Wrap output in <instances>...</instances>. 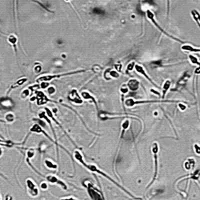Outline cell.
Returning a JSON list of instances; mask_svg holds the SVG:
<instances>
[{"label": "cell", "instance_id": "cell-22", "mask_svg": "<svg viewBox=\"0 0 200 200\" xmlns=\"http://www.w3.org/2000/svg\"><path fill=\"white\" fill-rule=\"evenodd\" d=\"M44 163H45V165H46V167L48 168V169H50V170H56L58 168V164L53 163L51 160H49V159L45 160Z\"/></svg>", "mask_w": 200, "mask_h": 200}, {"label": "cell", "instance_id": "cell-6", "mask_svg": "<svg viewBox=\"0 0 200 200\" xmlns=\"http://www.w3.org/2000/svg\"><path fill=\"white\" fill-rule=\"evenodd\" d=\"M83 186L86 188V190H87L88 194H89L90 198L93 200H98V199H104V197H103V194L101 193V192L98 191V189L96 187H94L93 184L91 183L90 181H88V180H85V181L83 182Z\"/></svg>", "mask_w": 200, "mask_h": 200}, {"label": "cell", "instance_id": "cell-10", "mask_svg": "<svg viewBox=\"0 0 200 200\" xmlns=\"http://www.w3.org/2000/svg\"><path fill=\"white\" fill-rule=\"evenodd\" d=\"M134 69H135V71L137 72L138 74H140V75H142L143 77H145L147 80H148L150 83L152 84V85H154L155 87H158L157 86V84L155 83V82L153 81V80L151 79V78L149 77L148 76V74H147V72L145 71V69H144V67H143L142 65H140V64H135V67H134Z\"/></svg>", "mask_w": 200, "mask_h": 200}, {"label": "cell", "instance_id": "cell-14", "mask_svg": "<svg viewBox=\"0 0 200 200\" xmlns=\"http://www.w3.org/2000/svg\"><path fill=\"white\" fill-rule=\"evenodd\" d=\"M36 95L37 96L35 98H36V100H38V101H37V104L38 105H44L45 103L49 102V101H52V100L48 99V98L40 91H36Z\"/></svg>", "mask_w": 200, "mask_h": 200}, {"label": "cell", "instance_id": "cell-23", "mask_svg": "<svg viewBox=\"0 0 200 200\" xmlns=\"http://www.w3.org/2000/svg\"><path fill=\"white\" fill-rule=\"evenodd\" d=\"M191 15H192V17H193L194 21L197 23V25L199 26V28H200V13L198 12L197 10L194 9V10L191 11Z\"/></svg>", "mask_w": 200, "mask_h": 200}, {"label": "cell", "instance_id": "cell-28", "mask_svg": "<svg viewBox=\"0 0 200 200\" xmlns=\"http://www.w3.org/2000/svg\"><path fill=\"white\" fill-rule=\"evenodd\" d=\"M120 91H121V93H122V96H123V95H125V94L128 93L129 88H128V86H127V84H126V85H123L122 87L120 88Z\"/></svg>", "mask_w": 200, "mask_h": 200}, {"label": "cell", "instance_id": "cell-12", "mask_svg": "<svg viewBox=\"0 0 200 200\" xmlns=\"http://www.w3.org/2000/svg\"><path fill=\"white\" fill-rule=\"evenodd\" d=\"M80 94H81V97L83 98V100H86V101H88V102L93 103V104L95 105L97 111H98V102H97V100L95 99V97H94V96L92 95V94L90 93L89 91H82Z\"/></svg>", "mask_w": 200, "mask_h": 200}, {"label": "cell", "instance_id": "cell-32", "mask_svg": "<svg viewBox=\"0 0 200 200\" xmlns=\"http://www.w3.org/2000/svg\"><path fill=\"white\" fill-rule=\"evenodd\" d=\"M47 183H48V182H44V181L41 182V184H40V188H41V189H42V190H46L47 188H48V184H47Z\"/></svg>", "mask_w": 200, "mask_h": 200}, {"label": "cell", "instance_id": "cell-41", "mask_svg": "<svg viewBox=\"0 0 200 200\" xmlns=\"http://www.w3.org/2000/svg\"><path fill=\"white\" fill-rule=\"evenodd\" d=\"M0 199H1V197H0Z\"/></svg>", "mask_w": 200, "mask_h": 200}, {"label": "cell", "instance_id": "cell-7", "mask_svg": "<svg viewBox=\"0 0 200 200\" xmlns=\"http://www.w3.org/2000/svg\"><path fill=\"white\" fill-rule=\"evenodd\" d=\"M67 100L77 105H81L83 103V98L81 97V94L78 93L76 89H72L71 91H69L67 95Z\"/></svg>", "mask_w": 200, "mask_h": 200}, {"label": "cell", "instance_id": "cell-11", "mask_svg": "<svg viewBox=\"0 0 200 200\" xmlns=\"http://www.w3.org/2000/svg\"><path fill=\"white\" fill-rule=\"evenodd\" d=\"M44 108H45V112H46L47 116H48V117H50V118H51V119H52V120H53V121H54V122H55V123H56V124H57V126H59V127H60V128H61V130H62V131H63V133H65V134H66V136H67V137H68V138H69V140H71V141H72V143H73V144H74V145H75V147H76V148H78V146H77V145H76V144H75V142H74V141H73V140H72V139H71V137H70V136H69V135H68V134H67V132H66V131H65V130H64V128H63V127H62V126H61V124H60V123H59V122H58V121H57V120H56V119H55V118H54V116H53V114H52L51 110H50V109H49V108H48V107H44Z\"/></svg>", "mask_w": 200, "mask_h": 200}, {"label": "cell", "instance_id": "cell-13", "mask_svg": "<svg viewBox=\"0 0 200 200\" xmlns=\"http://www.w3.org/2000/svg\"><path fill=\"white\" fill-rule=\"evenodd\" d=\"M190 78V74L188 72H184L183 75L179 78V80L177 81L176 83V88L174 90H177V89H180L181 87H183L184 85L186 84V82L188 81V79Z\"/></svg>", "mask_w": 200, "mask_h": 200}, {"label": "cell", "instance_id": "cell-8", "mask_svg": "<svg viewBox=\"0 0 200 200\" xmlns=\"http://www.w3.org/2000/svg\"><path fill=\"white\" fill-rule=\"evenodd\" d=\"M26 186H27V188H28V193L30 194L32 197L38 196V194H39L38 188H37L36 184L34 183V181H33L32 179L28 178V179L26 180Z\"/></svg>", "mask_w": 200, "mask_h": 200}, {"label": "cell", "instance_id": "cell-15", "mask_svg": "<svg viewBox=\"0 0 200 200\" xmlns=\"http://www.w3.org/2000/svg\"><path fill=\"white\" fill-rule=\"evenodd\" d=\"M139 85H140V83H139V81L137 79H135V78H132V79H130L128 82H127V86H128L129 90L130 91H137V90L139 89Z\"/></svg>", "mask_w": 200, "mask_h": 200}, {"label": "cell", "instance_id": "cell-40", "mask_svg": "<svg viewBox=\"0 0 200 200\" xmlns=\"http://www.w3.org/2000/svg\"><path fill=\"white\" fill-rule=\"evenodd\" d=\"M66 2H69V1H71V0H65Z\"/></svg>", "mask_w": 200, "mask_h": 200}, {"label": "cell", "instance_id": "cell-4", "mask_svg": "<svg viewBox=\"0 0 200 200\" xmlns=\"http://www.w3.org/2000/svg\"><path fill=\"white\" fill-rule=\"evenodd\" d=\"M151 152H152V155H153V159H154V175H153V177H152V181L149 183L147 188L154 183V181L156 180V177H157V175H158V153H159V145H158L157 142L152 143Z\"/></svg>", "mask_w": 200, "mask_h": 200}, {"label": "cell", "instance_id": "cell-34", "mask_svg": "<svg viewBox=\"0 0 200 200\" xmlns=\"http://www.w3.org/2000/svg\"><path fill=\"white\" fill-rule=\"evenodd\" d=\"M48 85H49V84H48V82H47V81H42L40 83V87L42 88V89H43V88L48 87Z\"/></svg>", "mask_w": 200, "mask_h": 200}, {"label": "cell", "instance_id": "cell-37", "mask_svg": "<svg viewBox=\"0 0 200 200\" xmlns=\"http://www.w3.org/2000/svg\"><path fill=\"white\" fill-rule=\"evenodd\" d=\"M34 71L36 72V73H39V72L41 71V66H36V67L34 68Z\"/></svg>", "mask_w": 200, "mask_h": 200}, {"label": "cell", "instance_id": "cell-36", "mask_svg": "<svg viewBox=\"0 0 200 200\" xmlns=\"http://www.w3.org/2000/svg\"><path fill=\"white\" fill-rule=\"evenodd\" d=\"M150 91H151V92H152V93H155V94H156V95H157V96H159V97H161V94H160V93H159V92H158V91H157V90H154V89H151V90H150Z\"/></svg>", "mask_w": 200, "mask_h": 200}, {"label": "cell", "instance_id": "cell-19", "mask_svg": "<svg viewBox=\"0 0 200 200\" xmlns=\"http://www.w3.org/2000/svg\"><path fill=\"white\" fill-rule=\"evenodd\" d=\"M7 40H8V43L11 45V46H13V48H14L15 52H17V48H16V44L17 42H18V38H17V36L15 34H10L8 36V38H7Z\"/></svg>", "mask_w": 200, "mask_h": 200}, {"label": "cell", "instance_id": "cell-39", "mask_svg": "<svg viewBox=\"0 0 200 200\" xmlns=\"http://www.w3.org/2000/svg\"><path fill=\"white\" fill-rule=\"evenodd\" d=\"M2 155V149H1V147H0V156Z\"/></svg>", "mask_w": 200, "mask_h": 200}, {"label": "cell", "instance_id": "cell-21", "mask_svg": "<svg viewBox=\"0 0 200 200\" xmlns=\"http://www.w3.org/2000/svg\"><path fill=\"white\" fill-rule=\"evenodd\" d=\"M129 126H130V119L129 118H126L124 121L122 122V125H121V137H123V135H124L125 131L127 130V129L129 128Z\"/></svg>", "mask_w": 200, "mask_h": 200}, {"label": "cell", "instance_id": "cell-1", "mask_svg": "<svg viewBox=\"0 0 200 200\" xmlns=\"http://www.w3.org/2000/svg\"><path fill=\"white\" fill-rule=\"evenodd\" d=\"M74 157H75V159L77 160V161L79 162L80 164H82V165H83L84 167H85V168H87V169L89 170V171L93 172V173H97V174H100V175H101V176H103V177L107 178V179H108L109 181H111V182H112V183H114L115 185H116V186H117V187H118V188H120L121 190H123V191H124L125 193L127 194V195H129V196H130V197H132V198H135V199H136V197H135V196H133L132 194L130 193V192H129V191H127V190L125 189V188L123 187V186H121L120 184H118V183H117L116 181H114V180H113L112 178H111V177H110V176H109V175H107V174L105 173V172L101 171V170H100L99 168L97 167V166H95V165H94V164H87V163H85V162H84V160H83V157H82V155H81V153H80V152L78 151V150H75V151H74Z\"/></svg>", "mask_w": 200, "mask_h": 200}, {"label": "cell", "instance_id": "cell-30", "mask_svg": "<svg viewBox=\"0 0 200 200\" xmlns=\"http://www.w3.org/2000/svg\"><path fill=\"white\" fill-rule=\"evenodd\" d=\"M56 91V88L54 87V86H50V87H48V94L49 95H52V94H54Z\"/></svg>", "mask_w": 200, "mask_h": 200}, {"label": "cell", "instance_id": "cell-24", "mask_svg": "<svg viewBox=\"0 0 200 200\" xmlns=\"http://www.w3.org/2000/svg\"><path fill=\"white\" fill-rule=\"evenodd\" d=\"M5 120H6V122H8V123L14 122V120H15V115L13 114V113H7V114L5 115Z\"/></svg>", "mask_w": 200, "mask_h": 200}, {"label": "cell", "instance_id": "cell-38", "mask_svg": "<svg viewBox=\"0 0 200 200\" xmlns=\"http://www.w3.org/2000/svg\"><path fill=\"white\" fill-rule=\"evenodd\" d=\"M61 199H77V198H75V197H63V198H61Z\"/></svg>", "mask_w": 200, "mask_h": 200}, {"label": "cell", "instance_id": "cell-5", "mask_svg": "<svg viewBox=\"0 0 200 200\" xmlns=\"http://www.w3.org/2000/svg\"><path fill=\"white\" fill-rule=\"evenodd\" d=\"M146 16H147V18H148V20L150 21V22L152 23V24L154 25V26L156 27V28L158 29V30L160 31V32H162V34H164L165 36H167V37H169V38H171V39H173V40H175V41H178V42H180V43H184L182 40H180V39H178V38H176V37H174V36H172L171 34H169V33H167L165 30H163L162 29V27L160 26L159 24H158L157 22H156V19H155V15H154V13L152 12L151 10H147L146 11Z\"/></svg>", "mask_w": 200, "mask_h": 200}, {"label": "cell", "instance_id": "cell-9", "mask_svg": "<svg viewBox=\"0 0 200 200\" xmlns=\"http://www.w3.org/2000/svg\"><path fill=\"white\" fill-rule=\"evenodd\" d=\"M45 178H46V180H47V182H48V183L56 184V185L60 186V187H61L63 190H67L68 189L67 185H66V184L64 183L63 181H61L60 179H58L56 176H54V175H47Z\"/></svg>", "mask_w": 200, "mask_h": 200}, {"label": "cell", "instance_id": "cell-31", "mask_svg": "<svg viewBox=\"0 0 200 200\" xmlns=\"http://www.w3.org/2000/svg\"><path fill=\"white\" fill-rule=\"evenodd\" d=\"M114 69H115V70H117V71H118V72H121V71H122V65H121L120 62H118V63H117V64H115Z\"/></svg>", "mask_w": 200, "mask_h": 200}, {"label": "cell", "instance_id": "cell-29", "mask_svg": "<svg viewBox=\"0 0 200 200\" xmlns=\"http://www.w3.org/2000/svg\"><path fill=\"white\" fill-rule=\"evenodd\" d=\"M178 108H179V110L184 111V110H186V108H187V106H186V104H184V103H182L181 101H179V102H178Z\"/></svg>", "mask_w": 200, "mask_h": 200}, {"label": "cell", "instance_id": "cell-2", "mask_svg": "<svg viewBox=\"0 0 200 200\" xmlns=\"http://www.w3.org/2000/svg\"><path fill=\"white\" fill-rule=\"evenodd\" d=\"M178 103V100H135L133 98H127L124 101V106L127 108H132L138 104H147V103Z\"/></svg>", "mask_w": 200, "mask_h": 200}, {"label": "cell", "instance_id": "cell-26", "mask_svg": "<svg viewBox=\"0 0 200 200\" xmlns=\"http://www.w3.org/2000/svg\"><path fill=\"white\" fill-rule=\"evenodd\" d=\"M34 155H35V151H34V149H32V148H29L28 150H27V152H26V156H27V159H31V158H33L34 157Z\"/></svg>", "mask_w": 200, "mask_h": 200}, {"label": "cell", "instance_id": "cell-3", "mask_svg": "<svg viewBox=\"0 0 200 200\" xmlns=\"http://www.w3.org/2000/svg\"><path fill=\"white\" fill-rule=\"evenodd\" d=\"M87 69H80V70H76V71H70V72H66V73H60V74H52V75H44V76H40L36 79V82H42V81H47L50 82L54 79H57V78H61L63 76H69V75H74V74H78V73H83V72H86Z\"/></svg>", "mask_w": 200, "mask_h": 200}, {"label": "cell", "instance_id": "cell-20", "mask_svg": "<svg viewBox=\"0 0 200 200\" xmlns=\"http://www.w3.org/2000/svg\"><path fill=\"white\" fill-rule=\"evenodd\" d=\"M194 166H195V160H194L193 158H188V159L184 162V168H185V170H187V171H190Z\"/></svg>", "mask_w": 200, "mask_h": 200}, {"label": "cell", "instance_id": "cell-18", "mask_svg": "<svg viewBox=\"0 0 200 200\" xmlns=\"http://www.w3.org/2000/svg\"><path fill=\"white\" fill-rule=\"evenodd\" d=\"M171 87V80L170 79H166L164 81L163 85H162V94H161V97L162 98H165V95L167 94L168 90L170 89Z\"/></svg>", "mask_w": 200, "mask_h": 200}, {"label": "cell", "instance_id": "cell-25", "mask_svg": "<svg viewBox=\"0 0 200 200\" xmlns=\"http://www.w3.org/2000/svg\"><path fill=\"white\" fill-rule=\"evenodd\" d=\"M135 62L134 61H132V62H130V63L127 65V67H126V71H125V73L126 74H129L131 71H132L133 69H134V67H135Z\"/></svg>", "mask_w": 200, "mask_h": 200}, {"label": "cell", "instance_id": "cell-16", "mask_svg": "<svg viewBox=\"0 0 200 200\" xmlns=\"http://www.w3.org/2000/svg\"><path fill=\"white\" fill-rule=\"evenodd\" d=\"M27 78L26 77H22V78H19L17 81H15L14 83L12 84V85L10 86V88L8 89V91H7V93H9V92L11 91V90H13V89H15V88H17V87H19V86H21V85H23L24 83H26L27 82Z\"/></svg>", "mask_w": 200, "mask_h": 200}, {"label": "cell", "instance_id": "cell-33", "mask_svg": "<svg viewBox=\"0 0 200 200\" xmlns=\"http://www.w3.org/2000/svg\"><path fill=\"white\" fill-rule=\"evenodd\" d=\"M194 150H195L196 154L200 155V146L198 144H194Z\"/></svg>", "mask_w": 200, "mask_h": 200}, {"label": "cell", "instance_id": "cell-27", "mask_svg": "<svg viewBox=\"0 0 200 200\" xmlns=\"http://www.w3.org/2000/svg\"><path fill=\"white\" fill-rule=\"evenodd\" d=\"M29 94H30V91H29V89H28V88H27V89H24L22 92H21L20 97L22 98V99H25V98H26V97H28Z\"/></svg>", "mask_w": 200, "mask_h": 200}, {"label": "cell", "instance_id": "cell-17", "mask_svg": "<svg viewBox=\"0 0 200 200\" xmlns=\"http://www.w3.org/2000/svg\"><path fill=\"white\" fill-rule=\"evenodd\" d=\"M104 76L106 79H110V78H118L119 77V72L117 70L113 69H107L104 73Z\"/></svg>", "mask_w": 200, "mask_h": 200}, {"label": "cell", "instance_id": "cell-35", "mask_svg": "<svg viewBox=\"0 0 200 200\" xmlns=\"http://www.w3.org/2000/svg\"><path fill=\"white\" fill-rule=\"evenodd\" d=\"M170 12V0H167V16Z\"/></svg>", "mask_w": 200, "mask_h": 200}]
</instances>
